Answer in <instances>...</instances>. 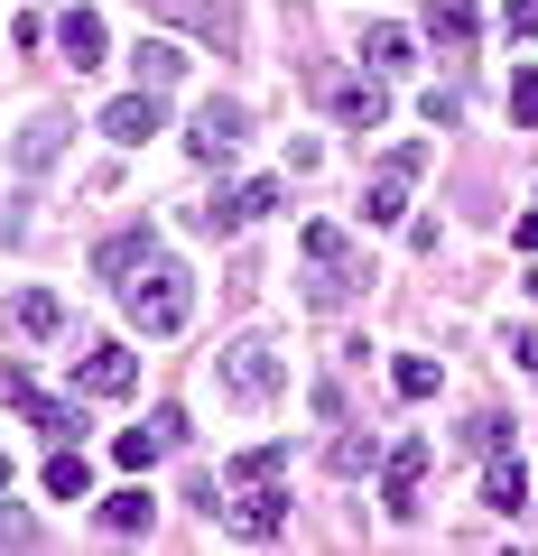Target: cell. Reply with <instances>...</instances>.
<instances>
[{
  "label": "cell",
  "mask_w": 538,
  "mask_h": 556,
  "mask_svg": "<svg viewBox=\"0 0 538 556\" xmlns=\"http://www.w3.org/2000/svg\"><path fill=\"white\" fill-rule=\"evenodd\" d=\"M298 260H306V306H353L362 278H372V260H362V241L343 232V223H306Z\"/></svg>",
  "instance_id": "6da1fadb"
},
{
  "label": "cell",
  "mask_w": 538,
  "mask_h": 556,
  "mask_svg": "<svg viewBox=\"0 0 538 556\" xmlns=\"http://www.w3.org/2000/svg\"><path fill=\"white\" fill-rule=\"evenodd\" d=\"M121 306H130V325H140V334H177V325L196 316V278H186L177 260H159V251H149L140 269L121 278Z\"/></svg>",
  "instance_id": "7a4b0ae2"
},
{
  "label": "cell",
  "mask_w": 538,
  "mask_h": 556,
  "mask_svg": "<svg viewBox=\"0 0 538 556\" xmlns=\"http://www.w3.org/2000/svg\"><path fill=\"white\" fill-rule=\"evenodd\" d=\"M214 380H223V399H241V408H270L279 399V343L270 334H241V343H223L214 353Z\"/></svg>",
  "instance_id": "3957f363"
},
{
  "label": "cell",
  "mask_w": 538,
  "mask_h": 556,
  "mask_svg": "<svg viewBox=\"0 0 538 556\" xmlns=\"http://www.w3.org/2000/svg\"><path fill=\"white\" fill-rule=\"evenodd\" d=\"M427 159H437L427 139H409V149H390V159L372 167V186H362V223H399V204H409V186L427 177Z\"/></svg>",
  "instance_id": "277c9868"
},
{
  "label": "cell",
  "mask_w": 538,
  "mask_h": 556,
  "mask_svg": "<svg viewBox=\"0 0 538 556\" xmlns=\"http://www.w3.org/2000/svg\"><path fill=\"white\" fill-rule=\"evenodd\" d=\"M316 102H325L335 121H353V130H380V112H390L380 75H335V65H316Z\"/></svg>",
  "instance_id": "5b68a950"
},
{
  "label": "cell",
  "mask_w": 538,
  "mask_h": 556,
  "mask_svg": "<svg viewBox=\"0 0 538 556\" xmlns=\"http://www.w3.org/2000/svg\"><path fill=\"white\" fill-rule=\"evenodd\" d=\"M149 20L186 28V38H204V47H241V10L233 0H149Z\"/></svg>",
  "instance_id": "8992f818"
},
{
  "label": "cell",
  "mask_w": 538,
  "mask_h": 556,
  "mask_svg": "<svg viewBox=\"0 0 538 556\" xmlns=\"http://www.w3.org/2000/svg\"><path fill=\"white\" fill-rule=\"evenodd\" d=\"M427 464H437V455H427V437H409L390 464H380V510H390V519H418V482H427Z\"/></svg>",
  "instance_id": "52a82bcc"
},
{
  "label": "cell",
  "mask_w": 538,
  "mask_h": 556,
  "mask_svg": "<svg viewBox=\"0 0 538 556\" xmlns=\"http://www.w3.org/2000/svg\"><path fill=\"white\" fill-rule=\"evenodd\" d=\"M223 510H233L241 538H279V529H288V492H279V473H270V482H241Z\"/></svg>",
  "instance_id": "ba28073f"
},
{
  "label": "cell",
  "mask_w": 538,
  "mask_h": 556,
  "mask_svg": "<svg viewBox=\"0 0 538 556\" xmlns=\"http://www.w3.org/2000/svg\"><path fill=\"white\" fill-rule=\"evenodd\" d=\"M102 130H112L121 149H140L149 130H167V102H159V84H140V93H121V102H102Z\"/></svg>",
  "instance_id": "9c48e42d"
},
{
  "label": "cell",
  "mask_w": 538,
  "mask_h": 556,
  "mask_svg": "<svg viewBox=\"0 0 538 556\" xmlns=\"http://www.w3.org/2000/svg\"><path fill=\"white\" fill-rule=\"evenodd\" d=\"M270 204H279V186H270V177H251V186H233V195L196 204V223H204V232H241V223H260Z\"/></svg>",
  "instance_id": "30bf717a"
},
{
  "label": "cell",
  "mask_w": 538,
  "mask_h": 556,
  "mask_svg": "<svg viewBox=\"0 0 538 556\" xmlns=\"http://www.w3.org/2000/svg\"><path fill=\"white\" fill-rule=\"evenodd\" d=\"M483 510H501V519H520L529 510V464L501 445V455H483Z\"/></svg>",
  "instance_id": "8fae6325"
},
{
  "label": "cell",
  "mask_w": 538,
  "mask_h": 556,
  "mask_svg": "<svg viewBox=\"0 0 538 556\" xmlns=\"http://www.w3.org/2000/svg\"><path fill=\"white\" fill-rule=\"evenodd\" d=\"M130 380H140V362L121 353V343H93L84 371H75V390H84V399H130Z\"/></svg>",
  "instance_id": "7c38bea8"
},
{
  "label": "cell",
  "mask_w": 538,
  "mask_h": 556,
  "mask_svg": "<svg viewBox=\"0 0 538 556\" xmlns=\"http://www.w3.org/2000/svg\"><path fill=\"white\" fill-rule=\"evenodd\" d=\"M10 334L20 343H57L65 334V298L57 288H20V298H10Z\"/></svg>",
  "instance_id": "4fadbf2b"
},
{
  "label": "cell",
  "mask_w": 538,
  "mask_h": 556,
  "mask_svg": "<svg viewBox=\"0 0 538 556\" xmlns=\"http://www.w3.org/2000/svg\"><path fill=\"white\" fill-rule=\"evenodd\" d=\"M186 149H196V159H233V149H241V102H204V112H196V130H186Z\"/></svg>",
  "instance_id": "5bb4252c"
},
{
  "label": "cell",
  "mask_w": 538,
  "mask_h": 556,
  "mask_svg": "<svg viewBox=\"0 0 538 556\" xmlns=\"http://www.w3.org/2000/svg\"><path fill=\"white\" fill-rule=\"evenodd\" d=\"M57 47H65L75 75H84V65H102V20H93V10H65V20H57Z\"/></svg>",
  "instance_id": "9a60e30c"
},
{
  "label": "cell",
  "mask_w": 538,
  "mask_h": 556,
  "mask_svg": "<svg viewBox=\"0 0 538 556\" xmlns=\"http://www.w3.org/2000/svg\"><path fill=\"white\" fill-rule=\"evenodd\" d=\"M159 455H167L159 417H149V427H121V437H112V464H121V473H149V464H159Z\"/></svg>",
  "instance_id": "2e32d148"
},
{
  "label": "cell",
  "mask_w": 538,
  "mask_h": 556,
  "mask_svg": "<svg viewBox=\"0 0 538 556\" xmlns=\"http://www.w3.org/2000/svg\"><path fill=\"white\" fill-rule=\"evenodd\" d=\"M47 492H57V501H84V492H93V464H84V445H57V455H47Z\"/></svg>",
  "instance_id": "e0dca14e"
},
{
  "label": "cell",
  "mask_w": 538,
  "mask_h": 556,
  "mask_svg": "<svg viewBox=\"0 0 538 556\" xmlns=\"http://www.w3.org/2000/svg\"><path fill=\"white\" fill-rule=\"evenodd\" d=\"M130 75H140V84H159V93H167V84L186 75V56H177L167 38H140V47H130Z\"/></svg>",
  "instance_id": "ac0fdd59"
},
{
  "label": "cell",
  "mask_w": 538,
  "mask_h": 556,
  "mask_svg": "<svg viewBox=\"0 0 538 556\" xmlns=\"http://www.w3.org/2000/svg\"><path fill=\"white\" fill-rule=\"evenodd\" d=\"M149 251H159V241H149V232H112V241H102V251H93V269H102V278H130V269H140Z\"/></svg>",
  "instance_id": "d6986e66"
},
{
  "label": "cell",
  "mask_w": 538,
  "mask_h": 556,
  "mask_svg": "<svg viewBox=\"0 0 538 556\" xmlns=\"http://www.w3.org/2000/svg\"><path fill=\"white\" fill-rule=\"evenodd\" d=\"M270 473H288V445H251V455H241L233 473H223V501H233L241 482H270ZM214 519H223V510H214Z\"/></svg>",
  "instance_id": "ffe728a7"
},
{
  "label": "cell",
  "mask_w": 538,
  "mask_h": 556,
  "mask_svg": "<svg viewBox=\"0 0 538 556\" xmlns=\"http://www.w3.org/2000/svg\"><path fill=\"white\" fill-rule=\"evenodd\" d=\"M427 28L446 47H474V0H427Z\"/></svg>",
  "instance_id": "44dd1931"
},
{
  "label": "cell",
  "mask_w": 538,
  "mask_h": 556,
  "mask_svg": "<svg viewBox=\"0 0 538 556\" xmlns=\"http://www.w3.org/2000/svg\"><path fill=\"white\" fill-rule=\"evenodd\" d=\"M102 529H112V538H140L149 529V492H112V501H102Z\"/></svg>",
  "instance_id": "7402d4cb"
},
{
  "label": "cell",
  "mask_w": 538,
  "mask_h": 556,
  "mask_svg": "<svg viewBox=\"0 0 538 556\" xmlns=\"http://www.w3.org/2000/svg\"><path fill=\"white\" fill-rule=\"evenodd\" d=\"M362 56H372V75H390V65H409L418 47H409V28H372V38H362Z\"/></svg>",
  "instance_id": "603a6c76"
},
{
  "label": "cell",
  "mask_w": 538,
  "mask_h": 556,
  "mask_svg": "<svg viewBox=\"0 0 538 556\" xmlns=\"http://www.w3.org/2000/svg\"><path fill=\"white\" fill-rule=\"evenodd\" d=\"M57 149H65V121H28L20 130V167H47Z\"/></svg>",
  "instance_id": "cb8c5ba5"
},
{
  "label": "cell",
  "mask_w": 538,
  "mask_h": 556,
  "mask_svg": "<svg viewBox=\"0 0 538 556\" xmlns=\"http://www.w3.org/2000/svg\"><path fill=\"white\" fill-rule=\"evenodd\" d=\"M390 380H399V399H437V380H446V371H437L427 353H409V362H399Z\"/></svg>",
  "instance_id": "d4e9b609"
},
{
  "label": "cell",
  "mask_w": 538,
  "mask_h": 556,
  "mask_svg": "<svg viewBox=\"0 0 538 556\" xmlns=\"http://www.w3.org/2000/svg\"><path fill=\"white\" fill-rule=\"evenodd\" d=\"M325 464H335L343 482H353V473H372V437H362V427H343V437H335V455H325Z\"/></svg>",
  "instance_id": "484cf974"
},
{
  "label": "cell",
  "mask_w": 538,
  "mask_h": 556,
  "mask_svg": "<svg viewBox=\"0 0 538 556\" xmlns=\"http://www.w3.org/2000/svg\"><path fill=\"white\" fill-rule=\"evenodd\" d=\"M464 445H474V455H501V445H511V417H474V427H464Z\"/></svg>",
  "instance_id": "4316f807"
},
{
  "label": "cell",
  "mask_w": 538,
  "mask_h": 556,
  "mask_svg": "<svg viewBox=\"0 0 538 556\" xmlns=\"http://www.w3.org/2000/svg\"><path fill=\"white\" fill-rule=\"evenodd\" d=\"M0 547H38V519H28V510H0Z\"/></svg>",
  "instance_id": "83f0119b"
},
{
  "label": "cell",
  "mask_w": 538,
  "mask_h": 556,
  "mask_svg": "<svg viewBox=\"0 0 538 556\" xmlns=\"http://www.w3.org/2000/svg\"><path fill=\"white\" fill-rule=\"evenodd\" d=\"M501 28L511 38H538V0H501Z\"/></svg>",
  "instance_id": "f1b7e54d"
},
{
  "label": "cell",
  "mask_w": 538,
  "mask_h": 556,
  "mask_svg": "<svg viewBox=\"0 0 538 556\" xmlns=\"http://www.w3.org/2000/svg\"><path fill=\"white\" fill-rule=\"evenodd\" d=\"M511 121H538V75H511Z\"/></svg>",
  "instance_id": "f546056e"
},
{
  "label": "cell",
  "mask_w": 538,
  "mask_h": 556,
  "mask_svg": "<svg viewBox=\"0 0 538 556\" xmlns=\"http://www.w3.org/2000/svg\"><path fill=\"white\" fill-rule=\"evenodd\" d=\"M511 362H520V371H538V325H520V334H511Z\"/></svg>",
  "instance_id": "4dcf8cb0"
},
{
  "label": "cell",
  "mask_w": 538,
  "mask_h": 556,
  "mask_svg": "<svg viewBox=\"0 0 538 556\" xmlns=\"http://www.w3.org/2000/svg\"><path fill=\"white\" fill-rule=\"evenodd\" d=\"M520 251H538V214H520Z\"/></svg>",
  "instance_id": "1f68e13d"
},
{
  "label": "cell",
  "mask_w": 538,
  "mask_h": 556,
  "mask_svg": "<svg viewBox=\"0 0 538 556\" xmlns=\"http://www.w3.org/2000/svg\"><path fill=\"white\" fill-rule=\"evenodd\" d=\"M0 492H10V455H0Z\"/></svg>",
  "instance_id": "d6a6232c"
},
{
  "label": "cell",
  "mask_w": 538,
  "mask_h": 556,
  "mask_svg": "<svg viewBox=\"0 0 538 556\" xmlns=\"http://www.w3.org/2000/svg\"><path fill=\"white\" fill-rule=\"evenodd\" d=\"M529 298H538V278H529Z\"/></svg>",
  "instance_id": "836d02e7"
}]
</instances>
